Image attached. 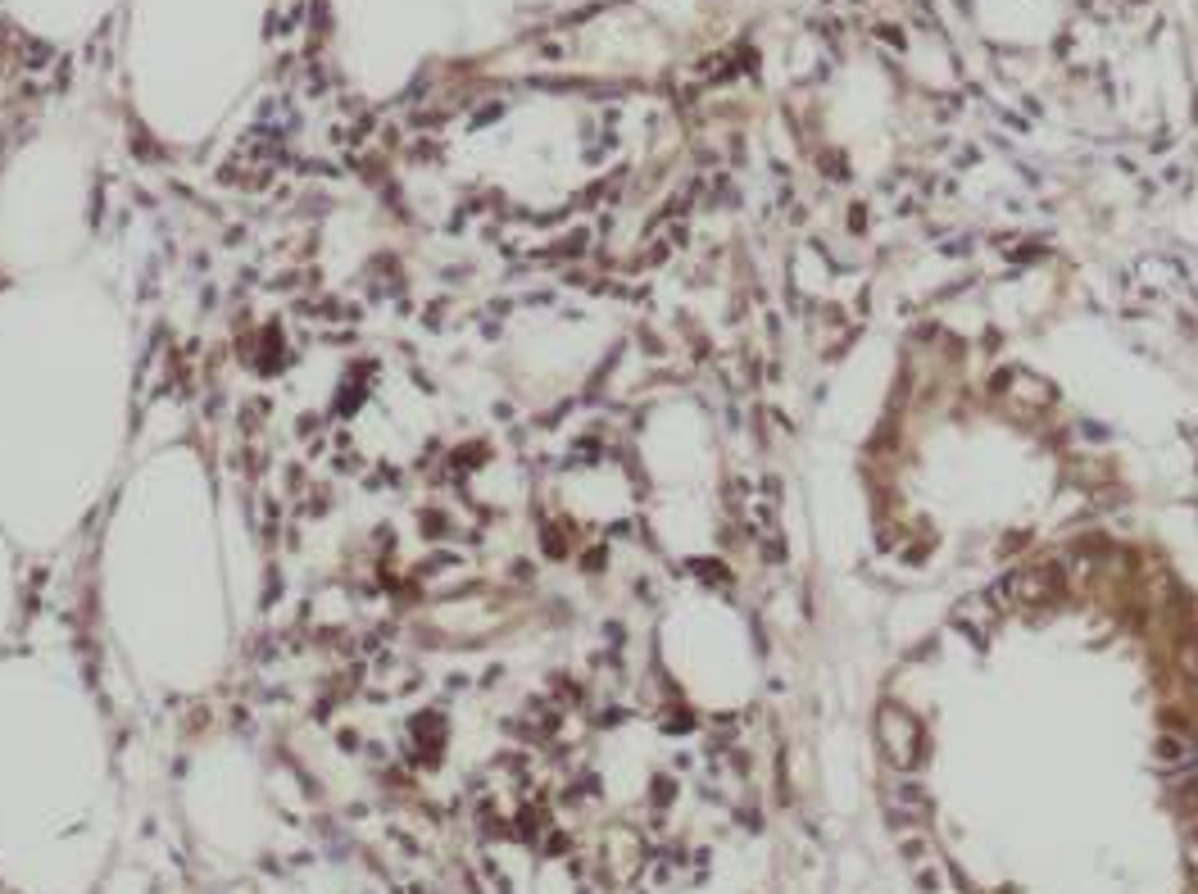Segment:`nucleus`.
Here are the masks:
<instances>
[{"label": "nucleus", "mask_w": 1198, "mask_h": 894, "mask_svg": "<svg viewBox=\"0 0 1198 894\" xmlns=\"http://www.w3.org/2000/svg\"><path fill=\"white\" fill-rule=\"evenodd\" d=\"M1067 590V572L1062 563H1026V568L1008 572L1003 581H994L985 595H990L994 609H1044Z\"/></svg>", "instance_id": "nucleus-1"}, {"label": "nucleus", "mask_w": 1198, "mask_h": 894, "mask_svg": "<svg viewBox=\"0 0 1198 894\" xmlns=\"http://www.w3.org/2000/svg\"><path fill=\"white\" fill-rule=\"evenodd\" d=\"M872 727H876V745H881V754L890 758L899 772H913V767L922 763L926 731H922V722H917L904 704H881V708H876Z\"/></svg>", "instance_id": "nucleus-2"}, {"label": "nucleus", "mask_w": 1198, "mask_h": 894, "mask_svg": "<svg viewBox=\"0 0 1198 894\" xmlns=\"http://www.w3.org/2000/svg\"><path fill=\"white\" fill-rule=\"evenodd\" d=\"M994 618H999V609L990 604V595H967V600L953 609V622H958L967 636H985V631L994 627Z\"/></svg>", "instance_id": "nucleus-3"}, {"label": "nucleus", "mask_w": 1198, "mask_h": 894, "mask_svg": "<svg viewBox=\"0 0 1198 894\" xmlns=\"http://www.w3.org/2000/svg\"><path fill=\"white\" fill-rule=\"evenodd\" d=\"M1012 400H1026V404H1040L1044 409V404L1053 400V391L1044 382H1035L1031 373H1017V382H1012Z\"/></svg>", "instance_id": "nucleus-4"}]
</instances>
